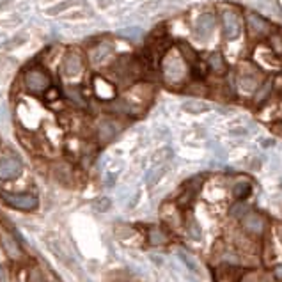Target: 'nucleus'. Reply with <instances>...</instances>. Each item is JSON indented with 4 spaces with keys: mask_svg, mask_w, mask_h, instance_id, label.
I'll list each match as a JSON object with an SVG mask.
<instances>
[{
    "mask_svg": "<svg viewBox=\"0 0 282 282\" xmlns=\"http://www.w3.org/2000/svg\"><path fill=\"white\" fill-rule=\"evenodd\" d=\"M23 82H25V89L32 94H43L45 91H48L52 85V78L45 69L41 67H32L25 73L23 76Z\"/></svg>",
    "mask_w": 282,
    "mask_h": 282,
    "instance_id": "f257e3e1",
    "label": "nucleus"
},
{
    "mask_svg": "<svg viewBox=\"0 0 282 282\" xmlns=\"http://www.w3.org/2000/svg\"><path fill=\"white\" fill-rule=\"evenodd\" d=\"M0 197L7 206L14 208V210L34 211L38 208V197L32 194H7V192H2Z\"/></svg>",
    "mask_w": 282,
    "mask_h": 282,
    "instance_id": "f03ea898",
    "label": "nucleus"
},
{
    "mask_svg": "<svg viewBox=\"0 0 282 282\" xmlns=\"http://www.w3.org/2000/svg\"><path fill=\"white\" fill-rule=\"evenodd\" d=\"M140 67L139 62L133 60L131 57H121L117 62L114 64V73L117 76L119 80H128V78H135V76L139 75Z\"/></svg>",
    "mask_w": 282,
    "mask_h": 282,
    "instance_id": "7ed1b4c3",
    "label": "nucleus"
},
{
    "mask_svg": "<svg viewBox=\"0 0 282 282\" xmlns=\"http://www.w3.org/2000/svg\"><path fill=\"white\" fill-rule=\"evenodd\" d=\"M21 174V162L16 156H5L0 160V179L2 181H11Z\"/></svg>",
    "mask_w": 282,
    "mask_h": 282,
    "instance_id": "20e7f679",
    "label": "nucleus"
},
{
    "mask_svg": "<svg viewBox=\"0 0 282 282\" xmlns=\"http://www.w3.org/2000/svg\"><path fill=\"white\" fill-rule=\"evenodd\" d=\"M164 75L169 82H179L185 76V64L179 57H169L164 62Z\"/></svg>",
    "mask_w": 282,
    "mask_h": 282,
    "instance_id": "39448f33",
    "label": "nucleus"
},
{
    "mask_svg": "<svg viewBox=\"0 0 282 282\" xmlns=\"http://www.w3.org/2000/svg\"><path fill=\"white\" fill-rule=\"evenodd\" d=\"M222 25H224V36L227 39H236L241 32V21L240 16L234 11H226L222 14Z\"/></svg>",
    "mask_w": 282,
    "mask_h": 282,
    "instance_id": "423d86ee",
    "label": "nucleus"
},
{
    "mask_svg": "<svg viewBox=\"0 0 282 282\" xmlns=\"http://www.w3.org/2000/svg\"><path fill=\"white\" fill-rule=\"evenodd\" d=\"M213 30H215V16L211 13L201 14L195 21V36L204 41L213 34Z\"/></svg>",
    "mask_w": 282,
    "mask_h": 282,
    "instance_id": "0eeeda50",
    "label": "nucleus"
},
{
    "mask_svg": "<svg viewBox=\"0 0 282 282\" xmlns=\"http://www.w3.org/2000/svg\"><path fill=\"white\" fill-rule=\"evenodd\" d=\"M82 69H84V59H82V55L76 54V52H69V54L64 57L62 73L66 76H76V75H80Z\"/></svg>",
    "mask_w": 282,
    "mask_h": 282,
    "instance_id": "6e6552de",
    "label": "nucleus"
},
{
    "mask_svg": "<svg viewBox=\"0 0 282 282\" xmlns=\"http://www.w3.org/2000/svg\"><path fill=\"white\" fill-rule=\"evenodd\" d=\"M117 133H119V124L114 119H103L98 124V139H100L101 144L110 142Z\"/></svg>",
    "mask_w": 282,
    "mask_h": 282,
    "instance_id": "1a4fd4ad",
    "label": "nucleus"
},
{
    "mask_svg": "<svg viewBox=\"0 0 282 282\" xmlns=\"http://www.w3.org/2000/svg\"><path fill=\"white\" fill-rule=\"evenodd\" d=\"M241 226H243L245 231L250 232V234L259 236L265 232V220L259 215H256V213H245V215L241 217Z\"/></svg>",
    "mask_w": 282,
    "mask_h": 282,
    "instance_id": "9d476101",
    "label": "nucleus"
},
{
    "mask_svg": "<svg viewBox=\"0 0 282 282\" xmlns=\"http://www.w3.org/2000/svg\"><path fill=\"white\" fill-rule=\"evenodd\" d=\"M202 181H204V176H195L192 177V179H188V181L183 185V195L181 199H179V202H181V204H190L192 199L195 197V194L201 190Z\"/></svg>",
    "mask_w": 282,
    "mask_h": 282,
    "instance_id": "9b49d317",
    "label": "nucleus"
},
{
    "mask_svg": "<svg viewBox=\"0 0 282 282\" xmlns=\"http://www.w3.org/2000/svg\"><path fill=\"white\" fill-rule=\"evenodd\" d=\"M114 52V43L112 41H101L96 47L91 50V62L93 64H101L105 59H109V55Z\"/></svg>",
    "mask_w": 282,
    "mask_h": 282,
    "instance_id": "f8f14e48",
    "label": "nucleus"
},
{
    "mask_svg": "<svg viewBox=\"0 0 282 282\" xmlns=\"http://www.w3.org/2000/svg\"><path fill=\"white\" fill-rule=\"evenodd\" d=\"M241 270L234 266H220L215 272V282H240Z\"/></svg>",
    "mask_w": 282,
    "mask_h": 282,
    "instance_id": "ddd939ff",
    "label": "nucleus"
},
{
    "mask_svg": "<svg viewBox=\"0 0 282 282\" xmlns=\"http://www.w3.org/2000/svg\"><path fill=\"white\" fill-rule=\"evenodd\" d=\"M249 27L252 30V34H256V36H265V34L270 32V23L256 13L249 14Z\"/></svg>",
    "mask_w": 282,
    "mask_h": 282,
    "instance_id": "4468645a",
    "label": "nucleus"
},
{
    "mask_svg": "<svg viewBox=\"0 0 282 282\" xmlns=\"http://www.w3.org/2000/svg\"><path fill=\"white\" fill-rule=\"evenodd\" d=\"M2 247H4L5 254H7L11 259H20L21 257L20 243H16V240H14L13 236L5 234V232H2Z\"/></svg>",
    "mask_w": 282,
    "mask_h": 282,
    "instance_id": "2eb2a0df",
    "label": "nucleus"
},
{
    "mask_svg": "<svg viewBox=\"0 0 282 282\" xmlns=\"http://www.w3.org/2000/svg\"><path fill=\"white\" fill-rule=\"evenodd\" d=\"M54 176L59 179L60 183H64V185H69L71 183V169L67 167L66 164H57L54 167Z\"/></svg>",
    "mask_w": 282,
    "mask_h": 282,
    "instance_id": "dca6fc26",
    "label": "nucleus"
},
{
    "mask_svg": "<svg viewBox=\"0 0 282 282\" xmlns=\"http://www.w3.org/2000/svg\"><path fill=\"white\" fill-rule=\"evenodd\" d=\"M148 240L151 245H164L167 243V232L164 231V229L160 227H151L148 231Z\"/></svg>",
    "mask_w": 282,
    "mask_h": 282,
    "instance_id": "f3484780",
    "label": "nucleus"
},
{
    "mask_svg": "<svg viewBox=\"0 0 282 282\" xmlns=\"http://www.w3.org/2000/svg\"><path fill=\"white\" fill-rule=\"evenodd\" d=\"M208 64H210L211 69L215 73H219V75H222V73L226 71V60H224V57L220 54H211L210 57H208Z\"/></svg>",
    "mask_w": 282,
    "mask_h": 282,
    "instance_id": "a211bd4d",
    "label": "nucleus"
},
{
    "mask_svg": "<svg viewBox=\"0 0 282 282\" xmlns=\"http://www.w3.org/2000/svg\"><path fill=\"white\" fill-rule=\"evenodd\" d=\"M66 96L69 98V100H71L73 103H76V105L85 107V98L82 96L80 89H78V87H69V89L66 91Z\"/></svg>",
    "mask_w": 282,
    "mask_h": 282,
    "instance_id": "6ab92c4d",
    "label": "nucleus"
},
{
    "mask_svg": "<svg viewBox=\"0 0 282 282\" xmlns=\"http://www.w3.org/2000/svg\"><path fill=\"white\" fill-rule=\"evenodd\" d=\"M250 192H252V186H250L249 183H238V185L234 186V197L238 199V201H243L245 197H249Z\"/></svg>",
    "mask_w": 282,
    "mask_h": 282,
    "instance_id": "aec40b11",
    "label": "nucleus"
},
{
    "mask_svg": "<svg viewBox=\"0 0 282 282\" xmlns=\"http://www.w3.org/2000/svg\"><path fill=\"white\" fill-rule=\"evenodd\" d=\"M165 170H167V169H165V165H162V167H158V169H155V170H151V172L148 174V185H149V186H155L156 183H158V181L162 179V176L165 174Z\"/></svg>",
    "mask_w": 282,
    "mask_h": 282,
    "instance_id": "412c9836",
    "label": "nucleus"
},
{
    "mask_svg": "<svg viewBox=\"0 0 282 282\" xmlns=\"http://www.w3.org/2000/svg\"><path fill=\"white\" fill-rule=\"evenodd\" d=\"M183 109H185L186 112H192V114H199V112H206L208 105H204L201 101H188V103L183 105Z\"/></svg>",
    "mask_w": 282,
    "mask_h": 282,
    "instance_id": "4be33fe9",
    "label": "nucleus"
},
{
    "mask_svg": "<svg viewBox=\"0 0 282 282\" xmlns=\"http://www.w3.org/2000/svg\"><path fill=\"white\" fill-rule=\"evenodd\" d=\"M240 85L245 91H254L257 87V80L256 76H241L240 78Z\"/></svg>",
    "mask_w": 282,
    "mask_h": 282,
    "instance_id": "5701e85b",
    "label": "nucleus"
},
{
    "mask_svg": "<svg viewBox=\"0 0 282 282\" xmlns=\"http://www.w3.org/2000/svg\"><path fill=\"white\" fill-rule=\"evenodd\" d=\"M188 234L194 238V240H199L201 238V227H199V224L195 220H190L188 222Z\"/></svg>",
    "mask_w": 282,
    "mask_h": 282,
    "instance_id": "b1692460",
    "label": "nucleus"
},
{
    "mask_svg": "<svg viewBox=\"0 0 282 282\" xmlns=\"http://www.w3.org/2000/svg\"><path fill=\"white\" fill-rule=\"evenodd\" d=\"M170 156H172V151H170V149H162V151H158L155 156H153V162H155V164H160V162L167 160Z\"/></svg>",
    "mask_w": 282,
    "mask_h": 282,
    "instance_id": "393cba45",
    "label": "nucleus"
},
{
    "mask_svg": "<svg viewBox=\"0 0 282 282\" xmlns=\"http://www.w3.org/2000/svg\"><path fill=\"white\" fill-rule=\"evenodd\" d=\"M179 48H181V52L185 54V59L188 60V62H195V52L192 50L188 45H181Z\"/></svg>",
    "mask_w": 282,
    "mask_h": 282,
    "instance_id": "a878e982",
    "label": "nucleus"
},
{
    "mask_svg": "<svg viewBox=\"0 0 282 282\" xmlns=\"http://www.w3.org/2000/svg\"><path fill=\"white\" fill-rule=\"evenodd\" d=\"M270 91H272V82H266V84L263 85V89H261V91H259V93L256 94V100H257V101H263L266 96H268V93H270Z\"/></svg>",
    "mask_w": 282,
    "mask_h": 282,
    "instance_id": "bb28decb",
    "label": "nucleus"
},
{
    "mask_svg": "<svg viewBox=\"0 0 282 282\" xmlns=\"http://www.w3.org/2000/svg\"><path fill=\"white\" fill-rule=\"evenodd\" d=\"M109 206H110V201L103 197V199H98V202L94 204V210H96V211H105Z\"/></svg>",
    "mask_w": 282,
    "mask_h": 282,
    "instance_id": "cd10ccee",
    "label": "nucleus"
},
{
    "mask_svg": "<svg viewBox=\"0 0 282 282\" xmlns=\"http://www.w3.org/2000/svg\"><path fill=\"white\" fill-rule=\"evenodd\" d=\"M29 282H47V281L43 279V275H41V272H39V270H32V272H30Z\"/></svg>",
    "mask_w": 282,
    "mask_h": 282,
    "instance_id": "c85d7f7f",
    "label": "nucleus"
},
{
    "mask_svg": "<svg viewBox=\"0 0 282 282\" xmlns=\"http://www.w3.org/2000/svg\"><path fill=\"white\" fill-rule=\"evenodd\" d=\"M243 211H247V208H245L243 204H241V202H240L238 206H234V208H232V210H231V215H234V217H236V213H243Z\"/></svg>",
    "mask_w": 282,
    "mask_h": 282,
    "instance_id": "c756f323",
    "label": "nucleus"
},
{
    "mask_svg": "<svg viewBox=\"0 0 282 282\" xmlns=\"http://www.w3.org/2000/svg\"><path fill=\"white\" fill-rule=\"evenodd\" d=\"M5 281H7V270L0 265V282H5Z\"/></svg>",
    "mask_w": 282,
    "mask_h": 282,
    "instance_id": "7c9ffc66",
    "label": "nucleus"
},
{
    "mask_svg": "<svg viewBox=\"0 0 282 282\" xmlns=\"http://www.w3.org/2000/svg\"><path fill=\"white\" fill-rule=\"evenodd\" d=\"M265 146L268 148V146H274V140H265Z\"/></svg>",
    "mask_w": 282,
    "mask_h": 282,
    "instance_id": "2f4dec72",
    "label": "nucleus"
}]
</instances>
